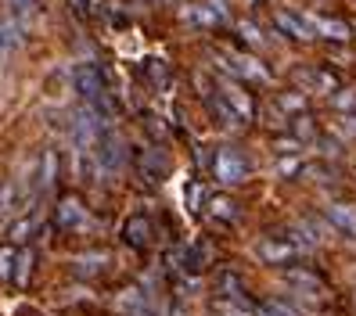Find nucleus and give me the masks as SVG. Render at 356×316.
Here are the masks:
<instances>
[{"label": "nucleus", "mask_w": 356, "mask_h": 316, "mask_svg": "<svg viewBox=\"0 0 356 316\" xmlns=\"http://www.w3.org/2000/svg\"><path fill=\"white\" fill-rule=\"evenodd\" d=\"M213 176L220 183H245L248 180V158L238 151V147H220L213 158Z\"/></svg>", "instance_id": "nucleus-2"}, {"label": "nucleus", "mask_w": 356, "mask_h": 316, "mask_svg": "<svg viewBox=\"0 0 356 316\" xmlns=\"http://www.w3.org/2000/svg\"><path fill=\"white\" fill-rule=\"evenodd\" d=\"M180 18L187 26H195V29H213L220 18H216V11L209 8V4H184V11H180Z\"/></svg>", "instance_id": "nucleus-17"}, {"label": "nucleus", "mask_w": 356, "mask_h": 316, "mask_svg": "<svg viewBox=\"0 0 356 316\" xmlns=\"http://www.w3.org/2000/svg\"><path fill=\"white\" fill-rule=\"evenodd\" d=\"M54 223H58L61 230H69V234H87V230L94 226L87 205H83L79 198H61V201L54 205Z\"/></svg>", "instance_id": "nucleus-3"}, {"label": "nucleus", "mask_w": 356, "mask_h": 316, "mask_svg": "<svg viewBox=\"0 0 356 316\" xmlns=\"http://www.w3.org/2000/svg\"><path fill=\"white\" fill-rule=\"evenodd\" d=\"M306 22H309L313 36L334 40V44H342V40H349V36H353V33H349V26L342 22V18H324V15H309Z\"/></svg>", "instance_id": "nucleus-13"}, {"label": "nucleus", "mask_w": 356, "mask_h": 316, "mask_svg": "<svg viewBox=\"0 0 356 316\" xmlns=\"http://www.w3.org/2000/svg\"><path fill=\"white\" fill-rule=\"evenodd\" d=\"M296 173H306V165L299 155H281L277 158V176H296Z\"/></svg>", "instance_id": "nucleus-26"}, {"label": "nucleus", "mask_w": 356, "mask_h": 316, "mask_svg": "<svg viewBox=\"0 0 356 316\" xmlns=\"http://www.w3.org/2000/svg\"><path fill=\"white\" fill-rule=\"evenodd\" d=\"M115 313L119 316H159V306L144 288H122L115 294Z\"/></svg>", "instance_id": "nucleus-4"}, {"label": "nucleus", "mask_w": 356, "mask_h": 316, "mask_svg": "<svg viewBox=\"0 0 356 316\" xmlns=\"http://www.w3.org/2000/svg\"><path fill=\"white\" fill-rule=\"evenodd\" d=\"M144 76L155 90H170V65H165L162 58H148L144 61Z\"/></svg>", "instance_id": "nucleus-20"}, {"label": "nucleus", "mask_w": 356, "mask_h": 316, "mask_svg": "<svg viewBox=\"0 0 356 316\" xmlns=\"http://www.w3.org/2000/svg\"><path fill=\"white\" fill-rule=\"evenodd\" d=\"M33 251H18V259H15V273H11V277H15V284L18 288H26L29 284V277H33Z\"/></svg>", "instance_id": "nucleus-21"}, {"label": "nucleus", "mask_w": 356, "mask_h": 316, "mask_svg": "<svg viewBox=\"0 0 356 316\" xmlns=\"http://www.w3.org/2000/svg\"><path fill=\"white\" fill-rule=\"evenodd\" d=\"M209 263H213V248H209L205 241H195V244H187L177 251V266L184 273H202Z\"/></svg>", "instance_id": "nucleus-7"}, {"label": "nucleus", "mask_w": 356, "mask_h": 316, "mask_svg": "<svg viewBox=\"0 0 356 316\" xmlns=\"http://www.w3.org/2000/svg\"><path fill=\"white\" fill-rule=\"evenodd\" d=\"M220 97H223V101L230 104V108H234V112L241 115V122H248V119L256 115V104H252V97H248V94L238 87V83L223 79V83H220Z\"/></svg>", "instance_id": "nucleus-10"}, {"label": "nucleus", "mask_w": 356, "mask_h": 316, "mask_svg": "<svg viewBox=\"0 0 356 316\" xmlns=\"http://www.w3.org/2000/svg\"><path fill=\"white\" fill-rule=\"evenodd\" d=\"M18 205V187L8 180V183H0V219H4L11 208Z\"/></svg>", "instance_id": "nucleus-24"}, {"label": "nucleus", "mask_w": 356, "mask_h": 316, "mask_svg": "<svg viewBox=\"0 0 356 316\" xmlns=\"http://www.w3.org/2000/svg\"><path fill=\"white\" fill-rule=\"evenodd\" d=\"M140 176H148L152 183H162L170 176V158H165L162 147H144L140 151Z\"/></svg>", "instance_id": "nucleus-9"}, {"label": "nucleus", "mask_w": 356, "mask_h": 316, "mask_svg": "<svg viewBox=\"0 0 356 316\" xmlns=\"http://www.w3.org/2000/svg\"><path fill=\"white\" fill-rule=\"evenodd\" d=\"M213 316H248V306H241V302H227V299H216V302H213Z\"/></svg>", "instance_id": "nucleus-27"}, {"label": "nucleus", "mask_w": 356, "mask_h": 316, "mask_svg": "<svg viewBox=\"0 0 356 316\" xmlns=\"http://www.w3.org/2000/svg\"><path fill=\"white\" fill-rule=\"evenodd\" d=\"M216 294H220V299H227V302L248 306L245 302V281H241V273H234V269H220L216 273Z\"/></svg>", "instance_id": "nucleus-14"}, {"label": "nucleus", "mask_w": 356, "mask_h": 316, "mask_svg": "<svg viewBox=\"0 0 356 316\" xmlns=\"http://www.w3.org/2000/svg\"><path fill=\"white\" fill-rule=\"evenodd\" d=\"M256 256H259L263 263H270V266H284V263H296L302 251L291 244L288 238H263V241L256 244Z\"/></svg>", "instance_id": "nucleus-5"}, {"label": "nucleus", "mask_w": 356, "mask_h": 316, "mask_svg": "<svg viewBox=\"0 0 356 316\" xmlns=\"http://www.w3.org/2000/svg\"><path fill=\"white\" fill-rule=\"evenodd\" d=\"M334 126H339V133H356V115H339V119H334Z\"/></svg>", "instance_id": "nucleus-35"}, {"label": "nucleus", "mask_w": 356, "mask_h": 316, "mask_svg": "<svg viewBox=\"0 0 356 316\" xmlns=\"http://www.w3.org/2000/svg\"><path fill=\"white\" fill-rule=\"evenodd\" d=\"M277 108L302 115V112H306V97H302V94H281V97H277Z\"/></svg>", "instance_id": "nucleus-28"}, {"label": "nucleus", "mask_w": 356, "mask_h": 316, "mask_svg": "<svg viewBox=\"0 0 356 316\" xmlns=\"http://www.w3.org/2000/svg\"><path fill=\"white\" fill-rule=\"evenodd\" d=\"M54 176H58V151L54 147H44L40 151V162H36V169H29V187H33V194H44L47 187L54 183Z\"/></svg>", "instance_id": "nucleus-6"}, {"label": "nucleus", "mask_w": 356, "mask_h": 316, "mask_svg": "<svg viewBox=\"0 0 356 316\" xmlns=\"http://www.w3.org/2000/svg\"><path fill=\"white\" fill-rule=\"evenodd\" d=\"M104 263H108V259H104L101 251H94V256H79V259H76V269L83 273V277H94V273L104 269Z\"/></svg>", "instance_id": "nucleus-22"}, {"label": "nucleus", "mask_w": 356, "mask_h": 316, "mask_svg": "<svg viewBox=\"0 0 356 316\" xmlns=\"http://www.w3.org/2000/svg\"><path fill=\"white\" fill-rule=\"evenodd\" d=\"M274 26H277L284 36H291V40H313L309 22H306L302 15H296V11H284V8H277V11H274Z\"/></svg>", "instance_id": "nucleus-11"}, {"label": "nucleus", "mask_w": 356, "mask_h": 316, "mask_svg": "<svg viewBox=\"0 0 356 316\" xmlns=\"http://www.w3.org/2000/svg\"><path fill=\"white\" fill-rule=\"evenodd\" d=\"M15 259H18V251L11 244H0V277H11L15 273Z\"/></svg>", "instance_id": "nucleus-32"}, {"label": "nucleus", "mask_w": 356, "mask_h": 316, "mask_svg": "<svg viewBox=\"0 0 356 316\" xmlns=\"http://www.w3.org/2000/svg\"><path fill=\"white\" fill-rule=\"evenodd\" d=\"M90 151H94V162H97V173L101 176H112V173H119L122 165H127V147H122V140L112 130H104Z\"/></svg>", "instance_id": "nucleus-1"}, {"label": "nucleus", "mask_w": 356, "mask_h": 316, "mask_svg": "<svg viewBox=\"0 0 356 316\" xmlns=\"http://www.w3.org/2000/svg\"><path fill=\"white\" fill-rule=\"evenodd\" d=\"M205 4L216 11V18H220V22H227V4H223V0H205Z\"/></svg>", "instance_id": "nucleus-36"}, {"label": "nucleus", "mask_w": 356, "mask_h": 316, "mask_svg": "<svg viewBox=\"0 0 356 316\" xmlns=\"http://www.w3.org/2000/svg\"><path fill=\"white\" fill-rule=\"evenodd\" d=\"M296 137L299 140H317V126H313V119L302 112V115H296Z\"/></svg>", "instance_id": "nucleus-31"}, {"label": "nucleus", "mask_w": 356, "mask_h": 316, "mask_svg": "<svg viewBox=\"0 0 356 316\" xmlns=\"http://www.w3.org/2000/svg\"><path fill=\"white\" fill-rule=\"evenodd\" d=\"M324 219L339 230V234H346V238H356V208L353 205H342V201H331L327 208H324Z\"/></svg>", "instance_id": "nucleus-12"}, {"label": "nucleus", "mask_w": 356, "mask_h": 316, "mask_svg": "<svg viewBox=\"0 0 356 316\" xmlns=\"http://www.w3.org/2000/svg\"><path fill=\"white\" fill-rule=\"evenodd\" d=\"M205 104H209V112H213L223 126H241V115L230 108V104L220 97V94H213V90H205Z\"/></svg>", "instance_id": "nucleus-18"}, {"label": "nucleus", "mask_w": 356, "mask_h": 316, "mask_svg": "<svg viewBox=\"0 0 356 316\" xmlns=\"http://www.w3.org/2000/svg\"><path fill=\"white\" fill-rule=\"evenodd\" d=\"M238 29H241V36H245V40H248V44H252V47H263V44H266V40H263V33H259V29H256L252 22H241Z\"/></svg>", "instance_id": "nucleus-34"}, {"label": "nucleus", "mask_w": 356, "mask_h": 316, "mask_svg": "<svg viewBox=\"0 0 356 316\" xmlns=\"http://www.w3.org/2000/svg\"><path fill=\"white\" fill-rule=\"evenodd\" d=\"M256 316H299V313L291 309L288 302H277V299H270V302H259V306H256Z\"/></svg>", "instance_id": "nucleus-23"}, {"label": "nucleus", "mask_w": 356, "mask_h": 316, "mask_svg": "<svg viewBox=\"0 0 356 316\" xmlns=\"http://www.w3.org/2000/svg\"><path fill=\"white\" fill-rule=\"evenodd\" d=\"M209 216H213L216 223H234V219H238V201L227 198V194L209 198Z\"/></svg>", "instance_id": "nucleus-19"}, {"label": "nucleus", "mask_w": 356, "mask_h": 316, "mask_svg": "<svg viewBox=\"0 0 356 316\" xmlns=\"http://www.w3.org/2000/svg\"><path fill=\"white\" fill-rule=\"evenodd\" d=\"M296 79L302 83L306 90H317V94H339L342 87H339V76L334 72H327V69H299L296 72Z\"/></svg>", "instance_id": "nucleus-8"}, {"label": "nucleus", "mask_w": 356, "mask_h": 316, "mask_svg": "<svg viewBox=\"0 0 356 316\" xmlns=\"http://www.w3.org/2000/svg\"><path fill=\"white\" fill-rule=\"evenodd\" d=\"M274 147H277V155H299L302 140L299 137H281V140H274Z\"/></svg>", "instance_id": "nucleus-33"}, {"label": "nucleus", "mask_w": 356, "mask_h": 316, "mask_svg": "<svg viewBox=\"0 0 356 316\" xmlns=\"http://www.w3.org/2000/svg\"><path fill=\"white\" fill-rule=\"evenodd\" d=\"M331 104H334L342 115H356V94H353V90H339V94L331 97Z\"/></svg>", "instance_id": "nucleus-29"}, {"label": "nucleus", "mask_w": 356, "mask_h": 316, "mask_svg": "<svg viewBox=\"0 0 356 316\" xmlns=\"http://www.w3.org/2000/svg\"><path fill=\"white\" fill-rule=\"evenodd\" d=\"M33 230H36V219L26 216V219H15V223H11L8 238H11V241H29V238H33Z\"/></svg>", "instance_id": "nucleus-25"}, {"label": "nucleus", "mask_w": 356, "mask_h": 316, "mask_svg": "<svg viewBox=\"0 0 356 316\" xmlns=\"http://www.w3.org/2000/svg\"><path fill=\"white\" fill-rule=\"evenodd\" d=\"M122 241H127L130 248H148L152 244V223L144 216H130L127 223H122Z\"/></svg>", "instance_id": "nucleus-16"}, {"label": "nucleus", "mask_w": 356, "mask_h": 316, "mask_svg": "<svg viewBox=\"0 0 356 316\" xmlns=\"http://www.w3.org/2000/svg\"><path fill=\"white\" fill-rule=\"evenodd\" d=\"M184 198H187V208H191V213H198L202 201H205V187H202L198 180H191V183H187V191H184Z\"/></svg>", "instance_id": "nucleus-30"}, {"label": "nucleus", "mask_w": 356, "mask_h": 316, "mask_svg": "<svg viewBox=\"0 0 356 316\" xmlns=\"http://www.w3.org/2000/svg\"><path fill=\"white\" fill-rule=\"evenodd\" d=\"M284 284L288 288H299V294H321L324 291V281L313 269H306V266L302 269L299 266L296 269H284Z\"/></svg>", "instance_id": "nucleus-15"}]
</instances>
